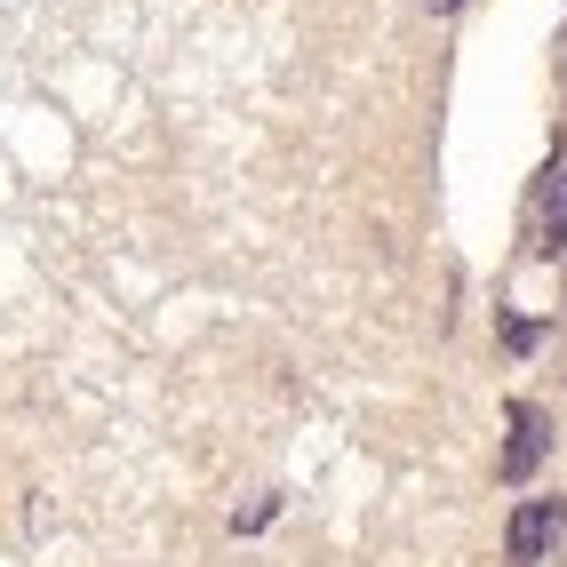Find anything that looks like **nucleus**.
Returning a JSON list of instances; mask_svg holds the SVG:
<instances>
[{
  "label": "nucleus",
  "instance_id": "nucleus-2",
  "mask_svg": "<svg viewBox=\"0 0 567 567\" xmlns=\"http://www.w3.org/2000/svg\"><path fill=\"white\" fill-rule=\"evenodd\" d=\"M559 240H567V153L536 176V193H527V248L551 256Z\"/></svg>",
  "mask_w": 567,
  "mask_h": 567
},
{
  "label": "nucleus",
  "instance_id": "nucleus-4",
  "mask_svg": "<svg viewBox=\"0 0 567 567\" xmlns=\"http://www.w3.org/2000/svg\"><path fill=\"white\" fill-rule=\"evenodd\" d=\"M424 9H432V17H456V9H464V0H424Z\"/></svg>",
  "mask_w": 567,
  "mask_h": 567
},
{
  "label": "nucleus",
  "instance_id": "nucleus-1",
  "mask_svg": "<svg viewBox=\"0 0 567 567\" xmlns=\"http://www.w3.org/2000/svg\"><path fill=\"white\" fill-rule=\"evenodd\" d=\"M559 536H567V504H559V496H527V504L512 512V527H504V551H512L519 567H536Z\"/></svg>",
  "mask_w": 567,
  "mask_h": 567
},
{
  "label": "nucleus",
  "instance_id": "nucleus-3",
  "mask_svg": "<svg viewBox=\"0 0 567 567\" xmlns=\"http://www.w3.org/2000/svg\"><path fill=\"white\" fill-rule=\"evenodd\" d=\"M544 447H551V424H544V408H512V440H504V456H496V472L519 487V480H536V464H544Z\"/></svg>",
  "mask_w": 567,
  "mask_h": 567
}]
</instances>
